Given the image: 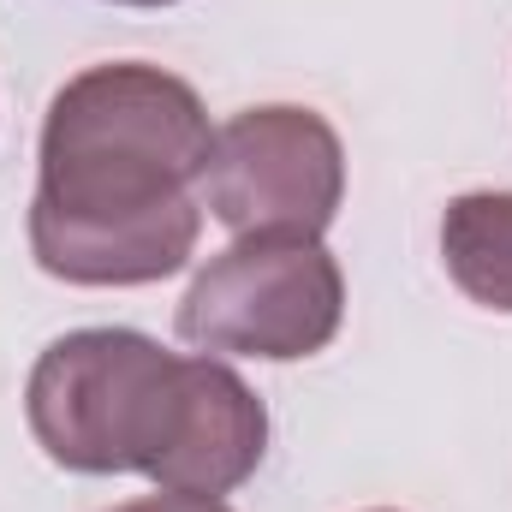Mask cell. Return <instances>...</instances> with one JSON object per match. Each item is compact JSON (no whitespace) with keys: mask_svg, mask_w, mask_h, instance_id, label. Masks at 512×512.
<instances>
[{"mask_svg":"<svg viewBox=\"0 0 512 512\" xmlns=\"http://www.w3.org/2000/svg\"><path fill=\"white\" fill-rule=\"evenodd\" d=\"M203 96L149 66L108 60L48 102L30 197V256L66 286H155L203 239Z\"/></svg>","mask_w":512,"mask_h":512,"instance_id":"cell-1","label":"cell"},{"mask_svg":"<svg viewBox=\"0 0 512 512\" xmlns=\"http://www.w3.org/2000/svg\"><path fill=\"white\" fill-rule=\"evenodd\" d=\"M185 393V358L137 328L60 334L30 382L24 417L36 447L78 477L155 471Z\"/></svg>","mask_w":512,"mask_h":512,"instance_id":"cell-2","label":"cell"},{"mask_svg":"<svg viewBox=\"0 0 512 512\" xmlns=\"http://www.w3.org/2000/svg\"><path fill=\"white\" fill-rule=\"evenodd\" d=\"M346 316V274L322 239L245 233L215 251L179 298V340L209 358L298 364L316 358Z\"/></svg>","mask_w":512,"mask_h":512,"instance_id":"cell-3","label":"cell"},{"mask_svg":"<svg viewBox=\"0 0 512 512\" xmlns=\"http://www.w3.org/2000/svg\"><path fill=\"white\" fill-rule=\"evenodd\" d=\"M203 215L227 233H304L322 239L346 203V149L316 108H245L209 143Z\"/></svg>","mask_w":512,"mask_h":512,"instance_id":"cell-4","label":"cell"},{"mask_svg":"<svg viewBox=\"0 0 512 512\" xmlns=\"http://www.w3.org/2000/svg\"><path fill=\"white\" fill-rule=\"evenodd\" d=\"M262 453H268V411L251 393V382L209 352L185 358L179 417H173V435H167L149 483L167 495L221 501L239 483H251Z\"/></svg>","mask_w":512,"mask_h":512,"instance_id":"cell-5","label":"cell"},{"mask_svg":"<svg viewBox=\"0 0 512 512\" xmlns=\"http://www.w3.org/2000/svg\"><path fill=\"white\" fill-rule=\"evenodd\" d=\"M441 262L471 304L512 316V191L453 197L441 215Z\"/></svg>","mask_w":512,"mask_h":512,"instance_id":"cell-6","label":"cell"},{"mask_svg":"<svg viewBox=\"0 0 512 512\" xmlns=\"http://www.w3.org/2000/svg\"><path fill=\"white\" fill-rule=\"evenodd\" d=\"M114 512H233V507H221V501H203V495H143V501H126V507H114Z\"/></svg>","mask_w":512,"mask_h":512,"instance_id":"cell-7","label":"cell"},{"mask_svg":"<svg viewBox=\"0 0 512 512\" xmlns=\"http://www.w3.org/2000/svg\"><path fill=\"white\" fill-rule=\"evenodd\" d=\"M114 6H173V0H114Z\"/></svg>","mask_w":512,"mask_h":512,"instance_id":"cell-8","label":"cell"},{"mask_svg":"<svg viewBox=\"0 0 512 512\" xmlns=\"http://www.w3.org/2000/svg\"><path fill=\"white\" fill-rule=\"evenodd\" d=\"M376 512H387V507H376Z\"/></svg>","mask_w":512,"mask_h":512,"instance_id":"cell-9","label":"cell"}]
</instances>
